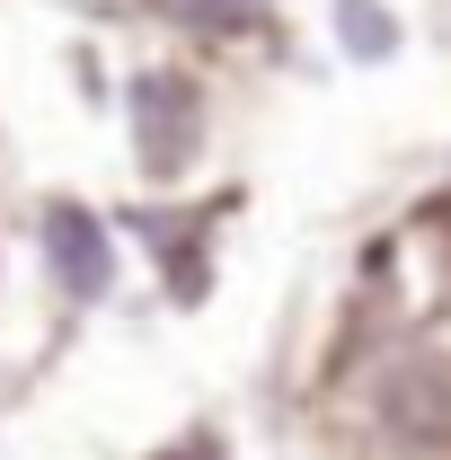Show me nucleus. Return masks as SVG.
<instances>
[{
    "label": "nucleus",
    "mask_w": 451,
    "mask_h": 460,
    "mask_svg": "<svg viewBox=\"0 0 451 460\" xmlns=\"http://www.w3.org/2000/svg\"><path fill=\"white\" fill-rule=\"evenodd\" d=\"M372 425L407 460H451V354L443 345H398L372 372Z\"/></svg>",
    "instance_id": "obj_1"
},
{
    "label": "nucleus",
    "mask_w": 451,
    "mask_h": 460,
    "mask_svg": "<svg viewBox=\"0 0 451 460\" xmlns=\"http://www.w3.org/2000/svg\"><path fill=\"white\" fill-rule=\"evenodd\" d=\"M124 107H133V160H142L151 186H177V177L204 160L213 115H204V80H195V71H177V62L142 71Z\"/></svg>",
    "instance_id": "obj_2"
},
{
    "label": "nucleus",
    "mask_w": 451,
    "mask_h": 460,
    "mask_svg": "<svg viewBox=\"0 0 451 460\" xmlns=\"http://www.w3.org/2000/svg\"><path fill=\"white\" fill-rule=\"evenodd\" d=\"M36 239H45V266H54V284H62L71 310H89V301L115 292V230L89 204H45L36 213Z\"/></svg>",
    "instance_id": "obj_3"
},
{
    "label": "nucleus",
    "mask_w": 451,
    "mask_h": 460,
    "mask_svg": "<svg viewBox=\"0 0 451 460\" xmlns=\"http://www.w3.org/2000/svg\"><path fill=\"white\" fill-rule=\"evenodd\" d=\"M169 27H186V36H239V27H275L266 18V0H151Z\"/></svg>",
    "instance_id": "obj_4"
},
{
    "label": "nucleus",
    "mask_w": 451,
    "mask_h": 460,
    "mask_svg": "<svg viewBox=\"0 0 451 460\" xmlns=\"http://www.w3.org/2000/svg\"><path fill=\"white\" fill-rule=\"evenodd\" d=\"M337 27H345V54L354 62H390L398 54V18L381 0H337Z\"/></svg>",
    "instance_id": "obj_5"
}]
</instances>
